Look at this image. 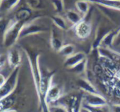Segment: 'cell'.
<instances>
[{
	"label": "cell",
	"instance_id": "cell-18",
	"mask_svg": "<svg viewBox=\"0 0 120 112\" xmlns=\"http://www.w3.org/2000/svg\"><path fill=\"white\" fill-rule=\"evenodd\" d=\"M52 22L53 23V24L59 29L60 30H67L68 26H67V21H65V19L59 15H54L52 17Z\"/></svg>",
	"mask_w": 120,
	"mask_h": 112
},
{
	"label": "cell",
	"instance_id": "cell-10",
	"mask_svg": "<svg viewBox=\"0 0 120 112\" xmlns=\"http://www.w3.org/2000/svg\"><path fill=\"white\" fill-rule=\"evenodd\" d=\"M82 99H79V98L76 96H70L66 98L64 104H61L67 107L69 112H79V109L82 105Z\"/></svg>",
	"mask_w": 120,
	"mask_h": 112
},
{
	"label": "cell",
	"instance_id": "cell-27",
	"mask_svg": "<svg viewBox=\"0 0 120 112\" xmlns=\"http://www.w3.org/2000/svg\"><path fill=\"white\" fill-rule=\"evenodd\" d=\"M7 77H6L4 76V74H3L2 73H1V71H0V87H1L6 81Z\"/></svg>",
	"mask_w": 120,
	"mask_h": 112
},
{
	"label": "cell",
	"instance_id": "cell-8",
	"mask_svg": "<svg viewBox=\"0 0 120 112\" xmlns=\"http://www.w3.org/2000/svg\"><path fill=\"white\" fill-rule=\"evenodd\" d=\"M21 54L19 49L16 48L11 47L8 51L7 61L9 67L13 70L17 67L20 66L21 63Z\"/></svg>",
	"mask_w": 120,
	"mask_h": 112
},
{
	"label": "cell",
	"instance_id": "cell-1",
	"mask_svg": "<svg viewBox=\"0 0 120 112\" xmlns=\"http://www.w3.org/2000/svg\"><path fill=\"white\" fill-rule=\"evenodd\" d=\"M25 23L16 21L15 18L9 21L8 25L3 34V44L5 47H11L20 39L22 27Z\"/></svg>",
	"mask_w": 120,
	"mask_h": 112
},
{
	"label": "cell",
	"instance_id": "cell-31",
	"mask_svg": "<svg viewBox=\"0 0 120 112\" xmlns=\"http://www.w3.org/2000/svg\"><path fill=\"white\" fill-rule=\"evenodd\" d=\"M107 1H120V0H107Z\"/></svg>",
	"mask_w": 120,
	"mask_h": 112
},
{
	"label": "cell",
	"instance_id": "cell-15",
	"mask_svg": "<svg viewBox=\"0 0 120 112\" xmlns=\"http://www.w3.org/2000/svg\"><path fill=\"white\" fill-rule=\"evenodd\" d=\"M11 94L4 99H0V112H4L11 109V107L15 102V99Z\"/></svg>",
	"mask_w": 120,
	"mask_h": 112
},
{
	"label": "cell",
	"instance_id": "cell-11",
	"mask_svg": "<svg viewBox=\"0 0 120 112\" xmlns=\"http://www.w3.org/2000/svg\"><path fill=\"white\" fill-rule=\"evenodd\" d=\"M64 44L62 42V40L59 37V34L54 30H52L51 32V36H50V46L52 49L58 52L60 49L63 47Z\"/></svg>",
	"mask_w": 120,
	"mask_h": 112
},
{
	"label": "cell",
	"instance_id": "cell-26",
	"mask_svg": "<svg viewBox=\"0 0 120 112\" xmlns=\"http://www.w3.org/2000/svg\"><path fill=\"white\" fill-rule=\"evenodd\" d=\"M6 61H7V58H5L3 55H0V70L4 66Z\"/></svg>",
	"mask_w": 120,
	"mask_h": 112
},
{
	"label": "cell",
	"instance_id": "cell-29",
	"mask_svg": "<svg viewBox=\"0 0 120 112\" xmlns=\"http://www.w3.org/2000/svg\"><path fill=\"white\" fill-rule=\"evenodd\" d=\"M116 77L118 78L119 80H120V70L118 71V72H117V73H116Z\"/></svg>",
	"mask_w": 120,
	"mask_h": 112
},
{
	"label": "cell",
	"instance_id": "cell-7",
	"mask_svg": "<svg viewBox=\"0 0 120 112\" xmlns=\"http://www.w3.org/2000/svg\"><path fill=\"white\" fill-rule=\"evenodd\" d=\"M74 28L75 34L80 39H86L88 37L92 32L91 24L84 18L76 25H74Z\"/></svg>",
	"mask_w": 120,
	"mask_h": 112
},
{
	"label": "cell",
	"instance_id": "cell-14",
	"mask_svg": "<svg viewBox=\"0 0 120 112\" xmlns=\"http://www.w3.org/2000/svg\"><path fill=\"white\" fill-rule=\"evenodd\" d=\"M115 35H116V32H114L113 30L109 31L102 39L100 44V47H105V48H109V47H112L113 44H114Z\"/></svg>",
	"mask_w": 120,
	"mask_h": 112
},
{
	"label": "cell",
	"instance_id": "cell-21",
	"mask_svg": "<svg viewBox=\"0 0 120 112\" xmlns=\"http://www.w3.org/2000/svg\"><path fill=\"white\" fill-rule=\"evenodd\" d=\"M86 64H87V59L82 61L77 65L74 66V67L69 69V71L72 73H74L76 74H81L86 71Z\"/></svg>",
	"mask_w": 120,
	"mask_h": 112
},
{
	"label": "cell",
	"instance_id": "cell-22",
	"mask_svg": "<svg viewBox=\"0 0 120 112\" xmlns=\"http://www.w3.org/2000/svg\"><path fill=\"white\" fill-rule=\"evenodd\" d=\"M49 112H69L66 106L61 104H58L56 105H49L48 106Z\"/></svg>",
	"mask_w": 120,
	"mask_h": 112
},
{
	"label": "cell",
	"instance_id": "cell-2",
	"mask_svg": "<svg viewBox=\"0 0 120 112\" xmlns=\"http://www.w3.org/2000/svg\"><path fill=\"white\" fill-rule=\"evenodd\" d=\"M26 54L29 61V65L30 67L31 73L33 75L36 92L38 94V97L40 94V82H41V70L39 65V54H37L34 51H30L28 49H25Z\"/></svg>",
	"mask_w": 120,
	"mask_h": 112
},
{
	"label": "cell",
	"instance_id": "cell-5",
	"mask_svg": "<svg viewBox=\"0 0 120 112\" xmlns=\"http://www.w3.org/2000/svg\"><path fill=\"white\" fill-rule=\"evenodd\" d=\"M82 104L92 107H105L107 105V99L99 93H86L82 97Z\"/></svg>",
	"mask_w": 120,
	"mask_h": 112
},
{
	"label": "cell",
	"instance_id": "cell-17",
	"mask_svg": "<svg viewBox=\"0 0 120 112\" xmlns=\"http://www.w3.org/2000/svg\"><path fill=\"white\" fill-rule=\"evenodd\" d=\"M21 0H2L0 3V11H9L16 7Z\"/></svg>",
	"mask_w": 120,
	"mask_h": 112
},
{
	"label": "cell",
	"instance_id": "cell-16",
	"mask_svg": "<svg viewBox=\"0 0 120 112\" xmlns=\"http://www.w3.org/2000/svg\"><path fill=\"white\" fill-rule=\"evenodd\" d=\"M77 11L83 16H85L90 10L89 0H78L75 4Z\"/></svg>",
	"mask_w": 120,
	"mask_h": 112
},
{
	"label": "cell",
	"instance_id": "cell-24",
	"mask_svg": "<svg viewBox=\"0 0 120 112\" xmlns=\"http://www.w3.org/2000/svg\"><path fill=\"white\" fill-rule=\"evenodd\" d=\"M113 46L114 47H119L120 46V30L116 32V35L114 37V44Z\"/></svg>",
	"mask_w": 120,
	"mask_h": 112
},
{
	"label": "cell",
	"instance_id": "cell-12",
	"mask_svg": "<svg viewBox=\"0 0 120 112\" xmlns=\"http://www.w3.org/2000/svg\"><path fill=\"white\" fill-rule=\"evenodd\" d=\"M77 85L79 87L81 90L84 91L86 93H98L97 89L93 86V85L86 79L84 78H80L77 81Z\"/></svg>",
	"mask_w": 120,
	"mask_h": 112
},
{
	"label": "cell",
	"instance_id": "cell-6",
	"mask_svg": "<svg viewBox=\"0 0 120 112\" xmlns=\"http://www.w3.org/2000/svg\"><path fill=\"white\" fill-rule=\"evenodd\" d=\"M61 97H62L61 88H60L57 85L53 84L52 81V83H50V85L47 90V92H46V94H45V97L44 99V103L42 104V108L46 106L50 105L52 103H54V102L58 101Z\"/></svg>",
	"mask_w": 120,
	"mask_h": 112
},
{
	"label": "cell",
	"instance_id": "cell-32",
	"mask_svg": "<svg viewBox=\"0 0 120 112\" xmlns=\"http://www.w3.org/2000/svg\"><path fill=\"white\" fill-rule=\"evenodd\" d=\"M1 18H2V15L1 13H0V19H1Z\"/></svg>",
	"mask_w": 120,
	"mask_h": 112
},
{
	"label": "cell",
	"instance_id": "cell-3",
	"mask_svg": "<svg viewBox=\"0 0 120 112\" xmlns=\"http://www.w3.org/2000/svg\"><path fill=\"white\" fill-rule=\"evenodd\" d=\"M19 70L20 67L13 69L10 75L7 77L5 83L0 87V99L11 95L15 90L18 83Z\"/></svg>",
	"mask_w": 120,
	"mask_h": 112
},
{
	"label": "cell",
	"instance_id": "cell-33",
	"mask_svg": "<svg viewBox=\"0 0 120 112\" xmlns=\"http://www.w3.org/2000/svg\"><path fill=\"white\" fill-rule=\"evenodd\" d=\"M1 1H2V0H0V3H1Z\"/></svg>",
	"mask_w": 120,
	"mask_h": 112
},
{
	"label": "cell",
	"instance_id": "cell-4",
	"mask_svg": "<svg viewBox=\"0 0 120 112\" xmlns=\"http://www.w3.org/2000/svg\"><path fill=\"white\" fill-rule=\"evenodd\" d=\"M40 18H37L30 22L25 23L21 31L20 39L46 31L47 28L40 21Z\"/></svg>",
	"mask_w": 120,
	"mask_h": 112
},
{
	"label": "cell",
	"instance_id": "cell-19",
	"mask_svg": "<svg viewBox=\"0 0 120 112\" xmlns=\"http://www.w3.org/2000/svg\"><path fill=\"white\" fill-rule=\"evenodd\" d=\"M30 15H31V13L29 9L23 8V9H19L16 12L14 18L16 21H21L23 23H26V21L27 20H28V18L30 17Z\"/></svg>",
	"mask_w": 120,
	"mask_h": 112
},
{
	"label": "cell",
	"instance_id": "cell-23",
	"mask_svg": "<svg viewBox=\"0 0 120 112\" xmlns=\"http://www.w3.org/2000/svg\"><path fill=\"white\" fill-rule=\"evenodd\" d=\"M52 4L56 11L62 12L64 9L63 0H52Z\"/></svg>",
	"mask_w": 120,
	"mask_h": 112
},
{
	"label": "cell",
	"instance_id": "cell-25",
	"mask_svg": "<svg viewBox=\"0 0 120 112\" xmlns=\"http://www.w3.org/2000/svg\"><path fill=\"white\" fill-rule=\"evenodd\" d=\"M110 112H120V104H113L110 108Z\"/></svg>",
	"mask_w": 120,
	"mask_h": 112
},
{
	"label": "cell",
	"instance_id": "cell-30",
	"mask_svg": "<svg viewBox=\"0 0 120 112\" xmlns=\"http://www.w3.org/2000/svg\"><path fill=\"white\" fill-rule=\"evenodd\" d=\"M4 112H16L14 109H10V110H8V111H4Z\"/></svg>",
	"mask_w": 120,
	"mask_h": 112
},
{
	"label": "cell",
	"instance_id": "cell-20",
	"mask_svg": "<svg viewBox=\"0 0 120 112\" xmlns=\"http://www.w3.org/2000/svg\"><path fill=\"white\" fill-rule=\"evenodd\" d=\"M75 49H76V48L74 44H67L63 45V47L60 49V50L58 51V53L60 55H62V57L67 58L75 53Z\"/></svg>",
	"mask_w": 120,
	"mask_h": 112
},
{
	"label": "cell",
	"instance_id": "cell-13",
	"mask_svg": "<svg viewBox=\"0 0 120 112\" xmlns=\"http://www.w3.org/2000/svg\"><path fill=\"white\" fill-rule=\"evenodd\" d=\"M66 17L67 18V20L74 25H76L77 23H79L80 21H81L83 18L84 16L83 15H81L78 11H74L72 9L68 10L66 13Z\"/></svg>",
	"mask_w": 120,
	"mask_h": 112
},
{
	"label": "cell",
	"instance_id": "cell-9",
	"mask_svg": "<svg viewBox=\"0 0 120 112\" xmlns=\"http://www.w3.org/2000/svg\"><path fill=\"white\" fill-rule=\"evenodd\" d=\"M86 59V54L79 51V52H75L74 54L69 56V57L65 58L64 62V66L67 68V69H71L74 67V66L77 65L82 61L85 60Z\"/></svg>",
	"mask_w": 120,
	"mask_h": 112
},
{
	"label": "cell",
	"instance_id": "cell-28",
	"mask_svg": "<svg viewBox=\"0 0 120 112\" xmlns=\"http://www.w3.org/2000/svg\"><path fill=\"white\" fill-rule=\"evenodd\" d=\"M79 112H91L86 106H85L84 105H81L80 109H79Z\"/></svg>",
	"mask_w": 120,
	"mask_h": 112
}]
</instances>
